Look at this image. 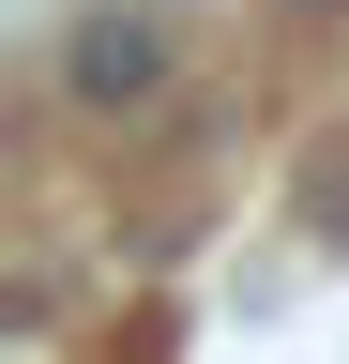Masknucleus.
<instances>
[{"instance_id":"f257e3e1","label":"nucleus","mask_w":349,"mask_h":364,"mask_svg":"<svg viewBox=\"0 0 349 364\" xmlns=\"http://www.w3.org/2000/svg\"><path fill=\"white\" fill-rule=\"evenodd\" d=\"M152 76H167V31L152 16H76V46H61V91H76V107H137Z\"/></svg>"}]
</instances>
